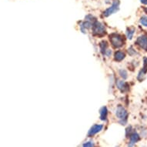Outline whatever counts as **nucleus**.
<instances>
[{
	"label": "nucleus",
	"mask_w": 147,
	"mask_h": 147,
	"mask_svg": "<svg viewBox=\"0 0 147 147\" xmlns=\"http://www.w3.org/2000/svg\"><path fill=\"white\" fill-rule=\"evenodd\" d=\"M109 40L114 48H120L124 45L123 37L119 34L113 33L109 36Z\"/></svg>",
	"instance_id": "f257e3e1"
},
{
	"label": "nucleus",
	"mask_w": 147,
	"mask_h": 147,
	"mask_svg": "<svg viewBox=\"0 0 147 147\" xmlns=\"http://www.w3.org/2000/svg\"><path fill=\"white\" fill-rule=\"evenodd\" d=\"M92 33L95 36H101L106 34V28L104 26V25L96 20L92 23Z\"/></svg>",
	"instance_id": "f03ea898"
},
{
	"label": "nucleus",
	"mask_w": 147,
	"mask_h": 147,
	"mask_svg": "<svg viewBox=\"0 0 147 147\" xmlns=\"http://www.w3.org/2000/svg\"><path fill=\"white\" fill-rule=\"evenodd\" d=\"M116 116L120 119L119 123H120L122 125H125V123H126V122H127L128 117V113L125 109L123 108L122 106H119L117 109H116Z\"/></svg>",
	"instance_id": "7ed1b4c3"
},
{
	"label": "nucleus",
	"mask_w": 147,
	"mask_h": 147,
	"mask_svg": "<svg viewBox=\"0 0 147 147\" xmlns=\"http://www.w3.org/2000/svg\"><path fill=\"white\" fill-rule=\"evenodd\" d=\"M119 0H114L113 2V4L109 8L106 9L103 12V16L105 17H108L111 15L116 13L119 10Z\"/></svg>",
	"instance_id": "20e7f679"
},
{
	"label": "nucleus",
	"mask_w": 147,
	"mask_h": 147,
	"mask_svg": "<svg viewBox=\"0 0 147 147\" xmlns=\"http://www.w3.org/2000/svg\"><path fill=\"white\" fill-rule=\"evenodd\" d=\"M136 43L137 44L138 46H140V48L144 49L145 51L147 52V36L146 35H142V36H139L136 39Z\"/></svg>",
	"instance_id": "39448f33"
},
{
	"label": "nucleus",
	"mask_w": 147,
	"mask_h": 147,
	"mask_svg": "<svg viewBox=\"0 0 147 147\" xmlns=\"http://www.w3.org/2000/svg\"><path fill=\"white\" fill-rule=\"evenodd\" d=\"M102 129H103V125H102L96 124V125H92L91 129H89V133H88V136L91 137V136H92L96 135V133H99Z\"/></svg>",
	"instance_id": "423d86ee"
},
{
	"label": "nucleus",
	"mask_w": 147,
	"mask_h": 147,
	"mask_svg": "<svg viewBox=\"0 0 147 147\" xmlns=\"http://www.w3.org/2000/svg\"><path fill=\"white\" fill-rule=\"evenodd\" d=\"M147 72V57H145L143 59V67H142V70L140 71L139 75H138V80L142 81L143 80V76L146 75V73Z\"/></svg>",
	"instance_id": "0eeeda50"
},
{
	"label": "nucleus",
	"mask_w": 147,
	"mask_h": 147,
	"mask_svg": "<svg viewBox=\"0 0 147 147\" xmlns=\"http://www.w3.org/2000/svg\"><path fill=\"white\" fill-rule=\"evenodd\" d=\"M129 139H130V140H129V146H133V145H135L140 140V135L137 133L134 132V133H131L130 135H129Z\"/></svg>",
	"instance_id": "6e6552de"
},
{
	"label": "nucleus",
	"mask_w": 147,
	"mask_h": 147,
	"mask_svg": "<svg viewBox=\"0 0 147 147\" xmlns=\"http://www.w3.org/2000/svg\"><path fill=\"white\" fill-rule=\"evenodd\" d=\"M116 86H117V88H118L119 90H120L122 92H125L126 90H128V84L125 82L123 81V80H117L116 81Z\"/></svg>",
	"instance_id": "1a4fd4ad"
},
{
	"label": "nucleus",
	"mask_w": 147,
	"mask_h": 147,
	"mask_svg": "<svg viewBox=\"0 0 147 147\" xmlns=\"http://www.w3.org/2000/svg\"><path fill=\"white\" fill-rule=\"evenodd\" d=\"M125 53H123V52H122V51H117L115 53V55H114V59L117 62H120V61L123 60L125 59Z\"/></svg>",
	"instance_id": "9d476101"
},
{
	"label": "nucleus",
	"mask_w": 147,
	"mask_h": 147,
	"mask_svg": "<svg viewBox=\"0 0 147 147\" xmlns=\"http://www.w3.org/2000/svg\"><path fill=\"white\" fill-rule=\"evenodd\" d=\"M99 113H100V119H101L102 120H106L108 111H107V108H106V106H103V107H102L100 109Z\"/></svg>",
	"instance_id": "9b49d317"
},
{
	"label": "nucleus",
	"mask_w": 147,
	"mask_h": 147,
	"mask_svg": "<svg viewBox=\"0 0 147 147\" xmlns=\"http://www.w3.org/2000/svg\"><path fill=\"white\" fill-rule=\"evenodd\" d=\"M135 28H129L126 30V35H127V38L129 39H132L133 37V35H134V32H135Z\"/></svg>",
	"instance_id": "f8f14e48"
},
{
	"label": "nucleus",
	"mask_w": 147,
	"mask_h": 147,
	"mask_svg": "<svg viewBox=\"0 0 147 147\" xmlns=\"http://www.w3.org/2000/svg\"><path fill=\"white\" fill-rule=\"evenodd\" d=\"M99 46H100V50L102 53V54H105L106 51V48H107V42L106 41H102V42H100Z\"/></svg>",
	"instance_id": "ddd939ff"
},
{
	"label": "nucleus",
	"mask_w": 147,
	"mask_h": 147,
	"mask_svg": "<svg viewBox=\"0 0 147 147\" xmlns=\"http://www.w3.org/2000/svg\"><path fill=\"white\" fill-rule=\"evenodd\" d=\"M119 75H120V76L123 78V80L127 79L128 74H127V72H126L125 69H120L119 71Z\"/></svg>",
	"instance_id": "4468645a"
},
{
	"label": "nucleus",
	"mask_w": 147,
	"mask_h": 147,
	"mask_svg": "<svg viewBox=\"0 0 147 147\" xmlns=\"http://www.w3.org/2000/svg\"><path fill=\"white\" fill-rule=\"evenodd\" d=\"M140 23L143 26L147 27V16H144L140 18Z\"/></svg>",
	"instance_id": "2eb2a0df"
},
{
	"label": "nucleus",
	"mask_w": 147,
	"mask_h": 147,
	"mask_svg": "<svg viewBox=\"0 0 147 147\" xmlns=\"http://www.w3.org/2000/svg\"><path fill=\"white\" fill-rule=\"evenodd\" d=\"M94 146L93 142H88L83 144V146Z\"/></svg>",
	"instance_id": "dca6fc26"
},
{
	"label": "nucleus",
	"mask_w": 147,
	"mask_h": 147,
	"mask_svg": "<svg viewBox=\"0 0 147 147\" xmlns=\"http://www.w3.org/2000/svg\"><path fill=\"white\" fill-rule=\"evenodd\" d=\"M140 2L144 5H147V0H140Z\"/></svg>",
	"instance_id": "f3484780"
},
{
	"label": "nucleus",
	"mask_w": 147,
	"mask_h": 147,
	"mask_svg": "<svg viewBox=\"0 0 147 147\" xmlns=\"http://www.w3.org/2000/svg\"><path fill=\"white\" fill-rule=\"evenodd\" d=\"M145 11H146V12H147V8H146V9H145Z\"/></svg>",
	"instance_id": "a211bd4d"
}]
</instances>
